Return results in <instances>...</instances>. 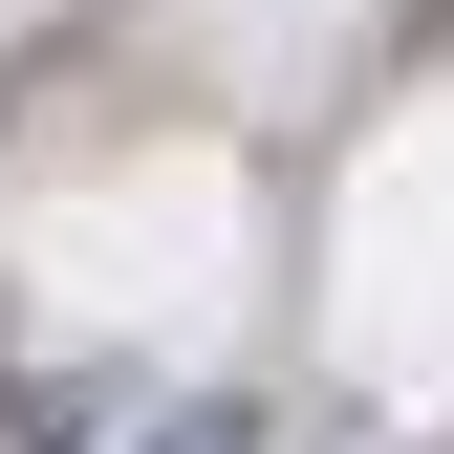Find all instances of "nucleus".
Segmentation results:
<instances>
[{
    "label": "nucleus",
    "mask_w": 454,
    "mask_h": 454,
    "mask_svg": "<svg viewBox=\"0 0 454 454\" xmlns=\"http://www.w3.org/2000/svg\"><path fill=\"white\" fill-rule=\"evenodd\" d=\"M108 433V389H66V368H0V454H87Z\"/></svg>",
    "instance_id": "1"
},
{
    "label": "nucleus",
    "mask_w": 454,
    "mask_h": 454,
    "mask_svg": "<svg viewBox=\"0 0 454 454\" xmlns=\"http://www.w3.org/2000/svg\"><path fill=\"white\" fill-rule=\"evenodd\" d=\"M87 454H239V411H174V433H87Z\"/></svg>",
    "instance_id": "2"
}]
</instances>
